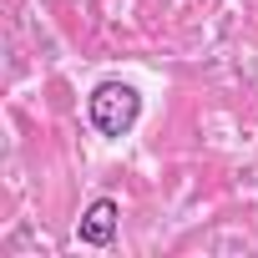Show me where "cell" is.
<instances>
[{
    "label": "cell",
    "mask_w": 258,
    "mask_h": 258,
    "mask_svg": "<svg viewBox=\"0 0 258 258\" xmlns=\"http://www.w3.org/2000/svg\"><path fill=\"white\" fill-rule=\"evenodd\" d=\"M86 116H91V126L101 137H126L137 126V116H142V96H137V86H126V81H101L86 96Z\"/></svg>",
    "instance_id": "cell-1"
},
{
    "label": "cell",
    "mask_w": 258,
    "mask_h": 258,
    "mask_svg": "<svg viewBox=\"0 0 258 258\" xmlns=\"http://www.w3.org/2000/svg\"><path fill=\"white\" fill-rule=\"evenodd\" d=\"M116 218H121V208L111 203V198H96L86 213H81V243H91V248H106L111 238H116Z\"/></svg>",
    "instance_id": "cell-2"
}]
</instances>
